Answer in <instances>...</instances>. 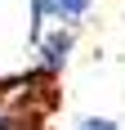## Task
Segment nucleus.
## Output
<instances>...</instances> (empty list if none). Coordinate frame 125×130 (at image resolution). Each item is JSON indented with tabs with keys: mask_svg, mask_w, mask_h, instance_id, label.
<instances>
[{
	"mask_svg": "<svg viewBox=\"0 0 125 130\" xmlns=\"http://www.w3.org/2000/svg\"><path fill=\"white\" fill-rule=\"evenodd\" d=\"M89 9H94V0H31V40L45 36V23L76 27Z\"/></svg>",
	"mask_w": 125,
	"mask_h": 130,
	"instance_id": "nucleus-1",
	"label": "nucleus"
},
{
	"mask_svg": "<svg viewBox=\"0 0 125 130\" xmlns=\"http://www.w3.org/2000/svg\"><path fill=\"white\" fill-rule=\"evenodd\" d=\"M36 50H40V67L58 76L62 67H67V54H72V27H54V31H45V36L36 40Z\"/></svg>",
	"mask_w": 125,
	"mask_h": 130,
	"instance_id": "nucleus-2",
	"label": "nucleus"
},
{
	"mask_svg": "<svg viewBox=\"0 0 125 130\" xmlns=\"http://www.w3.org/2000/svg\"><path fill=\"white\" fill-rule=\"evenodd\" d=\"M0 130H45V112L23 103H0Z\"/></svg>",
	"mask_w": 125,
	"mask_h": 130,
	"instance_id": "nucleus-3",
	"label": "nucleus"
},
{
	"mask_svg": "<svg viewBox=\"0 0 125 130\" xmlns=\"http://www.w3.org/2000/svg\"><path fill=\"white\" fill-rule=\"evenodd\" d=\"M80 130H121V126L107 117H80Z\"/></svg>",
	"mask_w": 125,
	"mask_h": 130,
	"instance_id": "nucleus-4",
	"label": "nucleus"
}]
</instances>
